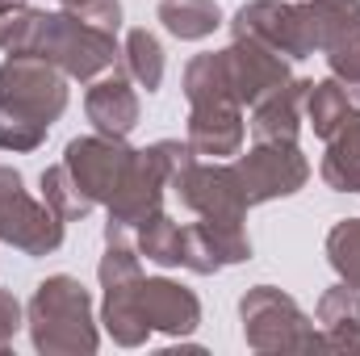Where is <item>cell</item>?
<instances>
[{
    "mask_svg": "<svg viewBox=\"0 0 360 356\" xmlns=\"http://www.w3.org/2000/svg\"><path fill=\"white\" fill-rule=\"evenodd\" d=\"M327 68H331V76L344 84V92L352 96V105L360 109V25H352L340 42H331L327 51Z\"/></svg>",
    "mask_w": 360,
    "mask_h": 356,
    "instance_id": "cell-26",
    "label": "cell"
},
{
    "mask_svg": "<svg viewBox=\"0 0 360 356\" xmlns=\"http://www.w3.org/2000/svg\"><path fill=\"white\" fill-rule=\"evenodd\" d=\"M193 147L180 143V139H160L151 147H139L126 177H122V189L113 193V201L105 205L109 210V222H105V239L109 235H126L134 239V231L155 214L164 210V193L172 189V180L180 177L184 164H193Z\"/></svg>",
    "mask_w": 360,
    "mask_h": 356,
    "instance_id": "cell-3",
    "label": "cell"
},
{
    "mask_svg": "<svg viewBox=\"0 0 360 356\" xmlns=\"http://www.w3.org/2000/svg\"><path fill=\"white\" fill-rule=\"evenodd\" d=\"M248 260H252V239L239 218H197L184 227L180 268H188L197 276H214L222 268L248 265Z\"/></svg>",
    "mask_w": 360,
    "mask_h": 356,
    "instance_id": "cell-10",
    "label": "cell"
},
{
    "mask_svg": "<svg viewBox=\"0 0 360 356\" xmlns=\"http://www.w3.org/2000/svg\"><path fill=\"white\" fill-rule=\"evenodd\" d=\"M25 331L34 352L42 356H92L101 348V319L92 310V293L72 276H42L25 302Z\"/></svg>",
    "mask_w": 360,
    "mask_h": 356,
    "instance_id": "cell-2",
    "label": "cell"
},
{
    "mask_svg": "<svg viewBox=\"0 0 360 356\" xmlns=\"http://www.w3.org/2000/svg\"><path fill=\"white\" fill-rule=\"evenodd\" d=\"M0 105H8L13 113L51 130L68 109V76L55 63L38 59V55H4V63H0Z\"/></svg>",
    "mask_w": 360,
    "mask_h": 356,
    "instance_id": "cell-6",
    "label": "cell"
},
{
    "mask_svg": "<svg viewBox=\"0 0 360 356\" xmlns=\"http://www.w3.org/2000/svg\"><path fill=\"white\" fill-rule=\"evenodd\" d=\"M306 84L302 76H293L289 84L272 89L269 96H260L252 109H248V130L256 134V143H297L302 134V101H306Z\"/></svg>",
    "mask_w": 360,
    "mask_h": 356,
    "instance_id": "cell-16",
    "label": "cell"
},
{
    "mask_svg": "<svg viewBox=\"0 0 360 356\" xmlns=\"http://www.w3.org/2000/svg\"><path fill=\"white\" fill-rule=\"evenodd\" d=\"M63 235L68 222L42 197H30L17 168L0 164V243L38 260V256H55L63 248Z\"/></svg>",
    "mask_w": 360,
    "mask_h": 356,
    "instance_id": "cell-5",
    "label": "cell"
},
{
    "mask_svg": "<svg viewBox=\"0 0 360 356\" xmlns=\"http://www.w3.org/2000/svg\"><path fill=\"white\" fill-rule=\"evenodd\" d=\"M21 327H25V306L13 298V289L0 285V352L13 348V340H17Z\"/></svg>",
    "mask_w": 360,
    "mask_h": 356,
    "instance_id": "cell-29",
    "label": "cell"
},
{
    "mask_svg": "<svg viewBox=\"0 0 360 356\" xmlns=\"http://www.w3.org/2000/svg\"><path fill=\"white\" fill-rule=\"evenodd\" d=\"M302 113H306V122H310V130H314L319 139H331L344 122L356 117L360 109L352 105V96L344 92V84H340L335 76H327V80H310V84H306Z\"/></svg>",
    "mask_w": 360,
    "mask_h": 356,
    "instance_id": "cell-20",
    "label": "cell"
},
{
    "mask_svg": "<svg viewBox=\"0 0 360 356\" xmlns=\"http://www.w3.org/2000/svg\"><path fill=\"white\" fill-rule=\"evenodd\" d=\"M46 143V126L13 113L8 105H0V151H13V155H25V151H38Z\"/></svg>",
    "mask_w": 360,
    "mask_h": 356,
    "instance_id": "cell-27",
    "label": "cell"
},
{
    "mask_svg": "<svg viewBox=\"0 0 360 356\" xmlns=\"http://www.w3.org/2000/svg\"><path fill=\"white\" fill-rule=\"evenodd\" d=\"M80 21H89L105 34H117L122 30V0H84L80 8H72Z\"/></svg>",
    "mask_w": 360,
    "mask_h": 356,
    "instance_id": "cell-28",
    "label": "cell"
},
{
    "mask_svg": "<svg viewBox=\"0 0 360 356\" xmlns=\"http://www.w3.org/2000/svg\"><path fill=\"white\" fill-rule=\"evenodd\" d=\"M226 25H231V38H256L269 51L285 55L289 63L306 59L302 25H297V0H248Z\"/></svg>",
    "mask_w": 360,
    "mask_h": 356,
    "instance_id": "cell-13",
    "label": "cell"
},
{
    "mask_svg": "<svg viewBox=\"0 0 360 356\" xmlns=\"http://www.w3.org/2000/svg\"><path fill=\"white\" fill-rule=\"evenodd\" d=\"M134 302H139L143 323L168 340H188L201 327V298L172 276H143Z\"/></svg>",
    "mask_w": 360,
    "mask_h": 356,
    "instance_id": "cell-12",
    "label": "cell"
},
{
    "mask_svg": "<svg viewBox=\"0 0 360 356\" xmlns=\"http://www.w3.org/2000/svg\"><path fill=\"white\" fill-rule=\"evenodd\" d=\"M323 248H327V265L335 268V276L360 289V218H340L327 231Z\"/></svg>",
    "mask_w": 360,
    "mask_h": 356,
    "instance_id": "cell-25",
    "label": "cell"
},
{
    "mask_svg": "<svg viewBox=\"0 0 360 356\" xmlns=\"http://www.w3.org/2000/svg\"><path fill=\"white\" fill-rule=\"evenodd\" d=\"M172 193L193 218H239V222H248V210H252L235 168L222 160L184 164L180 177L172 180Z\"/></svg>",
    "mask_w": 360,
    "mask_h": 356,
    "instance_id": "cell-8",
    "label": "cell"
},
{
    "mask_svg": "<svg viewBox=\"0 0 360 356\" xmlns=\"http://www.w3.org/2000/svg\"><path fill=\"white\" fill-rule=\"evenodd\" d=\"M248 122L239 101H210V105H188V126L184 143L193 147L197 160H231L243 151Z\"/></svg>",
    "mask_w": 360,
    "mask_h": 356,
    "instance_id": "cell-14",
    "label": "cell"
},
{
    "mask_svg": "<svg viewBox=\"0 0 360 356\" xmlns=\"http://www.w3.org/2000/svg\"><path fill=\"white\" fill-rule=\"evenodd\" d=\"M134 248L139 256H147L160 268H180V252H184V227L168 210H155L139 231H134Z\"/></svg>",
    "mask_w": 360,
    "mask_h": 356,
    "instance_id": "cell-23",
    "label": "cell"
},
{
    "mask_svg": "<svg viewBox=\"0 0 360 356\" xmlns=\"http://www.w3.org/2000/svg\"><path fill=\"white\" fill-rule=\"evenodd\" d=\"M84 113H89L92 130L109 134V139H130L139 117H143V101L134 92V80L126 72H105L96 76L84 92Z\"/></svg>",
    "mask_w": 360,
    "mask_h": 356,
    "instance_id": "cell-15",
    "label": "cell"
},
{
    "mask_svg": "<svg viewBox=\"0 0 360 356\" xmlns=\"http://www.w3.org/2000/svg\"><path fill=\"white\" fill-rule=\"evenodd\" d=\"M160 25L180 42H201L222 25L218 0H160Z\"/></svg>",
    "mask_w": 360,
    "mask_h": 356,
    "instance_id": "cell-22",
    "label": "cell"
},
{
    "mask_svg": "<svg viewBox=\"0 0 360 356\" xmlns=\"http://www.w3.org/2000/svg\"><path fill=\"white\" fill-rule=\"evenodd\" d=\"M235 177L243 184L248 205H264L276 197H293L310 180V160L297 143H252L235 155Z\"/></svg>",
    "mask_w": 360,
    "mask_h": 356,
    "instance_id": "cell-7",
    "label": "cell"
},
{
    "mask_svg": "<svg viewBox=\"0 0 360 356\" xmlns=\"http://www.w3.org/2000/svg\"><path fill=\"white\" fill-rule=\"evenodd\" d=\"M0 51L4 55H38L55 63L68 80L92 84L96 76L113 72L122 59L117 34H105L89 21H80L72 8L46 13V8H17L0 13Z\"/></svg>",
    "mask_w": 360,
    "mask_h": 356,
    "instance_id": "cell-1",
    "label": "cell"
},
{
    "mask_svg": "<svg viewBox=\"0 0 360 356\" xmlns=\"http://www.w3.org/2000/svg\"><path fill=\"white\" fill-rule=\"evenodd\" d=\"M314 323L331 352H360V289L344 285V281L323 289V298L314 306Z\"/></svg>",
    "mask_w": 360,
    "mask_h": 356,
    "instance_id": "cell-18",
    "label": "cell"
},
{
    "mask_svg": "<svg viewBox=\"0 0 360 356\" xmlns=\"http://www.w3.org/2000/svg\"><path fill=\"white\" fill-rule=\"evenodd\" d=\"M319 177L335 193H360V113L327 139Z\"/></svg>",
    "mask_w": 360,
    "mask_h": 356,
    "instance_id": "cell-19",
    "label": "cell"
},
{
    "mask_svg": "<svg viewBox=\"0 0 360 356\" xmlns=\"http://www.w3.org/2000/svg\"><path fill=\"white\" fill-rule=\"evenodd\" d=\"M164 42L151 34V30H126V42H122V72L134 80V89H147V92H160L164 84Z\"/></svg>",
    "mask_w": 360,
    "mask_h": 356,
    "instance_id": "cell-21",
    "label": "cell"
},
{
    "mask_svg": "<svg viewBox=\"0 0 360 356\" xmlns=\"http://www.w3.org/2000/svg\"><path fill=\"white\" fill-rule=\"evenodd\" d=\"M17 8H25V0H0V13H17Z\"/></svg>",
    "mask_w": 360,
    "mask_h": 356,
    "instance_id": "cell-30",
    "label": "cell"
},
{
    "mask_svg": "<svg viewBox=\"0 0 360 356\" xmlns=\"http://www.w3.org/2000/svg\"><path fill=\"white\" fill-rule=\"evenodd\" d=\"M42 201H46L63 222H80V218H89L92 210H96L89 197L80 193V184L72 180V172L63 168V160L42 172Z\"/></svg>",
    "mask_w": 360,
    "mask_h": 356,
    "instance_id": "cell-24",
    "label": "cell"
},
{
    "mask_svg": "<svg viewBox=\"0 0 360 356\" xmlns=\"http://www.w3.org/2000/svg\"><path fill=\"white\" fill-rule=\"evenodd\" d=\"M243 340L252 352H319L323 331L319 323L276 285H252L239 298Z\"/></svg>",
    "mask_w": 360,
    "mask_h": 356,
    "instance_id": "cell-4",
    "label": "cell"
},
{
    "mask_svg": "<svg viewBox=\"0 0 360 356\" xmlns=\"http://www.w3.org/2000/svg\"><path fill=\"white\" fill-rule=\"evenodd\" d=\"M59 4H63V8H80L84 0H59Z\"/></svg>",
    "mask_w": 360,
    "mask_h": 356,
    "instance_id": "cell-31",
    "label": "cell"
},
{
    "mask_svg": "<svg viewBox=\"0 0 360 356\" xmlns=\"http://www.w3.org/2000/svg\"><path fill=\"white\" fill-rule=\"evenodd\" d=\"M130 160H134V147L126 139H109V134H84L63 147V168L72 172V180L80 184V193L92 205L113 201Z\"/></svg>",
    "mask_w": 360,
    "mask_h": 356,
    "instance_id": "cell-9",
    "label": "cell"
},
{
    "mask_svg": "<svg viewBox=\"0 0 360 356\" xmlns=\"http://www.w3.org/2000/svg\"><path fill=\"white\" fill-rule=\"evenodd\" d=\"M297 25H302L306 59L323 55L352 25H360V0H297Z\"/></svg>",
    "mask_w": 360,
    "mask_h": 356,
    "instance_id": "cell-17",
    "label": "cell"
},
{
    "mask_svg": "<svg viewBox=\"0 0 360 356\" xmlns=\"http://www.w3.org/2000/svg\"><path fill=\"white\" fill-rule=\"evenodd\" d=\"M222 59H226V76H231V89L239 96L243 109H252L260 96H269L272 89L289 84L293 80V68L285 55L269 51L264 42L256 38H231V46H222Z\"/></svg>",
    "mask_w": 360,
    "mask_h": 356,
    "instance_id": "cell-11",
    "label": "cell"
}]
</instances>
